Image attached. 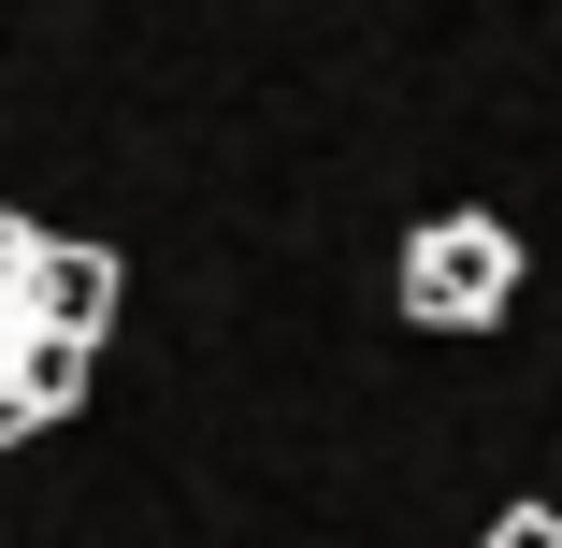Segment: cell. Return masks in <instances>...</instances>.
I'll return each mask as SVG.
<instances>
[{
    "label": "cell",
    "mask_w": 562,
    "mask_h": 548,
    "mask_svg": "<svg viewBox=\"0 0 562 548\" xmlns=\"http://www.w3.org/2000/svg\"><path fill=\"white\" fill-rule=\"evenodd\" d=\"M476 548H562V519H548V505H505V519H491Z\"/></svg>",
    "instance_id": "3957f363"
},
{
    "label": "cell",
    "mask_w": 562,
    "mask_h": 548,
    "mask_svg": "<svg viewBox=\"0 0 562 548\" xmlns=\"http://www.w3.org/2000/svg\"><path fill=\"white\" fill-rule=\"evenodd\" d=\"M87 333H58V303H44V246L0 275V448H30L44 418H72L87 404Z\"/></svg>",
    "instance_id": "6da1fadb"
},
{
    "label": "cell",
    "mask_w": 562,
    "mask_h": 548,
    "mask_svg": "<svg viewBox=\"0 0 562 548\" xmlns=\"http://www.w3.org/2000/svg\"><path fill=\"white\" fill-rule=\"evenodd\" d=\"M505 303H519V232L505 216H432V232H404V317L418 333H491Z\"/></svg>",
    "instance_id": "7a4b0ae2"
},
{
    "label": "cell",
    "mask_w": 562,
    "mask_h": 548,
    "mask_svg": "<svg viewBox=\"0 0 562 548\" xmlns=\"http://www.w3.org/2000/svg\"><path fill=\"white\" fill-rule=\"evenodd\" d=\"M30 246H44V232H30V216H0V275H15V260H30Z\"/></svg>",
    "instance_id": "277c9868"
}]
</instances>
